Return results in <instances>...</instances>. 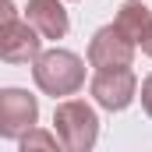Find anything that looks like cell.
Returning <instances> with one entry per match:
<instances>
[{
    "instance_id": "8992f818",
    "label": "cell",
    "mask_w": 152,
    "mask_h": 152,
    "mask_svg": "<svg viewBox=\"0 0 152 152\" xmlns=\"http://www.w3.org/2000/svg\"><path fill=\"white\" fill-rule=\"evenodd\" d=\"M131 60H134V42L117 25H106V28H99L92 36V42H88V64L96 71H103V67H131Z\"/></svg>"
},
{
    "instance_id": "8fae6325",
    "label": "cell",
    "mask_w": 152,
    "mask_h": 152,
    "mask_svg": "<svg viewBox=\"0 0 152 152\" xmlns=\"http://www.w3.org/2000/svg\"><path fill=\"white\" fill-rule=\"evenodd\" d=\"M14 14H18V7H14L11 0H0V25H4V21H11Z\"/></svg>"
},
{
    "instance_id": "7a4b0ae2",
    "label": "cell",
    "mask_w": 152,
    "mask_h": 152,
    "mask_svg": "<svg viewBox=\"0 0 152 152\" xmlns=\"http://www.w3.org/2000/svg\"><path fill=\"white\" fill-rule=\"evenodd\" d=\"M53 127H57V142L67 152H88L99 138V117L81 99H64L53 110Z\"/></svg>"
},
{
    "instance_id": "7c38bea8",
    "label": "cell",
    "mask_w": 152,
    "mask_h": 152,
    "mask_svg": "<svg viewBox=\"0 0 152 152\" xmlns=\"http://www.w3.org/2000/svg\"><path fill=\"white\" fill-rule=\"evenodd\" d=\"M138 46L145 50V57H152V21H149V28H145V36L138 39Z\"/></svg>"
},
{
    "instance_id": "30bf717a",
    "label": "cell",
    "mask_w": 152,
    "mask_h": 152,
    "mask_svg": "<svg viewBox=\"0 0 152 152\" xmlns=\"http://www.w3.org/2000/svg\"><path fill=\"white\" fill-rule=\"evenodd\" d=\"M142 106H145V113L152 117V75L142 81Z\"/></svg>"
},
{
    "instance_id": "9c48e42d",
    "label": "cell",
    "mask_w": 152,
    "mask_h": 152,
    "mask_svg": "<svg viewBox=\"0 0 152 152\" xmlns=\"http://www.w3.org/2000/svg\"><path fill=\"white\" fill-rule=\"evenodd\" d=\"M18 142H21V149H25V152H28V149H57V145H60L57 134H46V131H36V127L25 131Z\"/></svg>"
},
{
    "instance_id": "277c9868",
    "label": "cell",
    "mask_w": 152,
    "mask_h": 152,
    "mask_svg": "<svg viewBox=\"0 0 152 152\" xmlns=\"http://www.w3.org/2000/svg\"><path fill=\"white\" fill-rule=\"evenodd\" d=\"M39 120V103L25 88H0V138L18 142Z\"/></svg>"
},
{
    "instance_id": "ba28073f",
    "label": "cell",
    "mask_w": 152,
    "mask_h": 152,
    "mask_svg": "<svg viewBox=\"0 0 152 152\" xmlns=\"http://www.w3.org/2000/svg\"><path fill=\"white\" fill-rule=\"evenodd\" d=\"M149 21H152V11L142 4V0H124V4H120V11H117V21H113V25L131 39L134 46H138V39L145 36Z\"/></svg>"
},
{
    "instance_id": "3957f363",
    "label": "cell",
    "mask_w": 152,
    "mask_h": 152,
    "mask_svg": "<svg viewBox=\"0 0 152 152\" xmlns=\"http://www.w3.org/2000/svg\"><path fill=\"white\" fill-rule=\"evenodd\" d=\"M88 92H92V99L103 110L117 113V110H127L131 106V99L138 92V78H134L131 67H103V71H96Z\"/></svg>"
},
{
    "instance_id": "52a82bcc",
    "label": "cell",
    "mask_w": 152,
    "mask_h": 152,
    "mask_svg": "<svg viewBox=\"0 0 152 152\" xmlns=\"http://www.w3.org/2000/svg\"><path fill=\"white\" fill-rule=\"evenodd\" d=\"M25 14H28V25H32L42 39H64L67 28H71L67 11H64L60 0H28Z\"/></svg>"
},
{
    "instance_id": "6da1fadb",
    "label": "cell",
    "mask_w": 152,
    "mask_h": 152,
    "mask_svg": "<svg viewBox=\"0 0 152 152\" xmlns=\"http://www.w3.org/2000/svg\"><path fill=\"white\" fill-rule=\"evenodd\" d=\"M32 78L39 92L64 99L85 85V60L71 50H39V57L32 60Z\"/></svg>"
},
{
    "instance_id": "5b68a950",
    "label": "cell",
    "mask_w": 152,
    "mask_h": 152,
    "mask_svg": "<svg viewBox=\"0 0 152 152\" xmlns=\"http://www.w3.org/2000/svg\"><path fill=\"white\" fill-rule=\"evenodd\" d=\"M39 50H42V36L18 14L0 25V60L4 64H28L39 57Z\"/></svg>"
}]
</instances>
